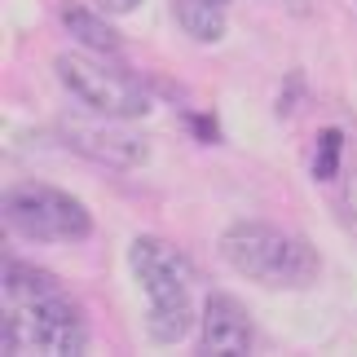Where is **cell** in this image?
I'll return each mask as SVG.
<instances>
[{
	"label": "cell",
	"instance_id": "4",
	"mask_svg": "<svg viewBox=\"0 0 357 357\" xmlns=\"http://www.w3.org/2000/svg\"><path fill=\"white\" fill-rule=\"evenodd\" d=\"M58 79L66 93L89 106V111L115 115V119H142L150 115V93L137 75H128L123 66L106 62V53H89V49H71L58 53Z\"/></svg>",
	"mask_w": 357,
	"mask_h": 357
},
{
	"label": "cell",
	"instance_id": "9",
	"mask_svg": "<svg viewBox=\"0 0 357 357\" xmlns=\"http://www.w3.org/2000/svg\"><path fill=\"white\" fill-rule=\"evenodd\" d=\"M172 18L199 45H216L225 36V0H172Z\"/></svg>",
	"mask_w": 357,
	"mask_h": 357
},
{
	"label": "cell",
	"instance_id": "11",
	"mask_svg": "<svg viewBox=\"0 0 357 357\" xmlns=\"http://www.w3.org/2000/svg\"><path fill=\"white\" fill-rule=\"evenodd\" d=\"M93 5H98L102 13H111V18H119V13H132L142 0H93Z\"/></svg>",
	"mask_w": 357,
	"mask_h": 357
},
{
	"label": "cell",
	"instance_id": "6",
	"mask_svg": "<svg viewBox=\"0 0 357 357\" xmlns=\"http://www.w3.org/2000/svg\"><path fill=\"white\" fill-rule=\"evenodd\" d=\"M58 132L75 155L98 159L106 168H142L150 159V142H146V132L132 128V119H115V115L89 111V106H84V115L79 111L62 115Z\"/></svg>",
	"mask_w": 357,
	"mask_h": 357
},
{
	"label": "cell",
	"instance_id": "10",
	"mask_svg": "<svg viewBox=\"0 0 357 357\" xmlns=\"http://www.w3.org/2000/svg\"><path fill=\"white\" fill-rule=\"evenodd\" d=\"M340 150H344V132H340V128H326V132L318 137V159H313V176H318V181L335 176V168H340Z\"/></svg>",
	"mask_w": 357,
	"mask_h": 357
},
{
	"label": "cell",
	"instance_id": "7",
	"mask_svg": "<svg viewBox=\"0 0 357 357\" xmlns=\"http://www.w3.org/2000/svg\"><path fill=\"white\" fill-rule=\"evenodd\" d=\"M252 349H256V331H252L247 309L234 296L212 291L208 300H203V313H199V353H208V357H243Z\"/></svg>",
	"mask_w": 357,
	"mask_h": 357
},
{
	"label": "cell",
	"instance_id": "12",
	"mask_svg": "<svg viewBox=\"0 0 357 357\" xmlns=\"http://www.w3.org/2000/svg\"><path fill=\"white\" fill-rule=\"evenodd\" d=\"M344 208H349V216L357 221V172H353V181H349V190H344Z\"/></svg>",
	"mask_w": 357,
	"mask_h": 357
},
{
	"label": "cell",
	"instance_id": "2",
	"mask_svg": "<svg viewBox=\"0 0 357 357\" xmlns=\"http://www.w3.org/2000/svg\"><path fill=\"white\" fill-rule=\"evenodd\" d=\"M128 269L146 296V331L155 344H176L195 326V269L181 247L142 234L128 247Z\"/></svg>",
	"mask_w": 357,
	"mask_h": 357
},
{
	"label": "cell",
	"instance_id": "5",
	"mask_svg": "<svg viewBox=\"0 0 357 357\" xmlns=\"http://www.w3.org/2000/svg\"><path fill=\"white\" fill-rule=\"evenodd\" d=\"M5 225L31 243H79L93 234V216L58 185H13L5 195Z\"/></svg>",
	"mask_w": 357,
	"mask_h": 357
},
{
	"label": "cell",
	"instance_id": "1",
	"mask_svg": "<svg viewBox=\"0 0 357 357\" xmlns=\"http://www.w3.org/2000/svg\"><path fill=\"white\" fill-rule=\"evenodd\" d=\"M5 353L79 357L89 349L84 313L49 273L22 260L5 265Z\"/></svg>",
	"mask_w": 357,
	"mask_h": 357
},
{
	"label": "cell",
	"instance_id": "3",
	"mask_svg": "<svg viewBox=\"0 0 357 357\" xmlns=\"http://www.w3.org/2000/svg\"><path fill=\"white\" fill-rule=\"evenodd\" d=\"M221 256L229 269H238L243 278H252L273 291H300L313 287L322 273L318 247L300 234L269 225V221H234L221 234Z\"/></svg>",
	"mask_w": 357,
	"mask_h": 357
},
{
	"label": "cell",
	"instance_id": "8",
	"mask_svg": "<svg viewBox=\"0 0 357 357\" xmlns=\"http://www.w3.org/2000/svg\"><path fill=\"white\" fill-rule=\"evenodd\" d=\"M58 18L66 26V36L79 40V49H89V53H119V31L102 18L98 9L79 5V0H62Z\"/></svg>",
	"mask_w": 357,
	"mask_h": 357
}]
</instances>
